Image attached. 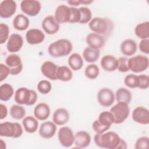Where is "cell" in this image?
Returning a JSON list of instances; mask_svg holds the SVG:
<instances>
[{
	"mask_svg": "<svg viewBox=\"0 0 149 149\" xmlns=\"http://www.w3.org/2000/svg\"><path fill=\"white\" fill-rule=\"evenodd\" d=\"M121 138L118 134L109 131L102 133H96L94 141L97 146L101 148L116 149Z\"/></svg>",
	"mask_w": 149,
	"mask_h": 149,
	"instance_id": "1",
	"label": "cell"
},
{
	"mask_svg": "<svg viewBox=\"0 0 149 149\" xmlns=\"http://www.w3.org/2000/svg\"><path fill=\"white\" fill-rule=\"evenodd\" d=\"M88 27L93 31L103 37L109 36L112 33L113 23L108 18L95 17L88 23Z\"/></svg>",
	"mask_w": 149,
	"mask_h": 149,
	"instance_id": "2",
	"label": "cell"
},
{
	"mask_svg": "<svg viewBox=\"0 0 149 149\" xmlns=\"http://www.w3.org/2000/svg\"><path fill=\"white\" fill-rule=\"evenodd\" d=\"M73 49L71 41L68 39H59L49 44L48 52L53 58H61L68 56Z\"/></svg>",
	"mask_w": 149,
	"mask_h": 149,
	"instance_id": "3",
	"label": "cell"
},
{
	"mask_svg": "<svg viewBox=\"0 0 149 149\" xmlns=\"http://www.w3.org/2000/svg\"><path fill=\"white\" fill-rule=\"evenodd\" d=\"M37 98L38 95L36 91L24 87L17 88L14 94L15 102L22 105H33L36 102Z\"/></svg>",
	"mask_w": 149,
	"mask_h": 149,
	"instance_id": "4",
	"label": "cell"
},
{
	"mask_svg": "<svg viewBox=\"0 0 149 149\" xmlns=\"http://www.w3.org/2000/svg\"><path fill=\"white\" fill-rule=\"evenodd\" d=\"M23 128L17 122H5L0 124V136L1 137L17 139L23 134Z\"/></svg>",
	"mask_w": 149,
	"mask_h": 149,
	"instance_id": "5",
	"label": "cell"
},
{
	"mask_svg": "<svg viewBox=\"0 0 149 149\" xmlns=\"http://www.w3.org/2000/svg\"><path fill=\"white\" fill-rule=\"evenodd\" d=\"M127 65L129 70L138 73L146 70L149 66L148 58L144 55L132 56L127 60Z\"/></svg>",
	"mask_w": 149,
	"mask_h": 149,
	"instance_id": "6",
	"label": "cell"
},
{
	"mask_svg": "<svg viewBox=\"0 0 149 149\" xmlns=\"http://www.w3.org/2000/svg\"><path fill=\"white\" fill-rule=\"evenodd\" d=\"M114 118L115 124H120L125 122L130 114L129 104L124 102H118L113 105L109 111Z\"/></svg>",
	"mask_w": 149,
	"mask_h": 149,
	"instance_id": "7",
	"label": "cell"
},
{
	"mask_svg": "<svg viewBox=\"0 0 149 149\" xmlns=\"http://www.w3.org/2000/svg\"><path fill=\"white\" fill-rule=\"evenodd\" d=\"M58 138L60 144L63 147L68 148L74 144V135L72 129L69 127H61L58 132Z\"/></svg>",
	"mask_w": 149,
	"mask_h": 149,
	"instance_id": "8",
	"label": "cell"
},
{
	"mask_svg": "<svg viewBox=\"0 0 149 149\" xmlns=\"http://www.w3.org/2000/svg\"><path fill=\"white\" fill-rule=\"evenodd\" d=\"M5 65L10 69L11 75H17L20 73L23 69V63L20 56L16 54H11L5 59Z\"/></svg>",
	"mask_w": 149,
	"mask_h": 149,
	"instance_id": "9",
	"label": "cell"
},
{
	"mask_svg": "<svg viewBox=\"0 0 149 149\" xmlns=\"http://www.w3.org/2000/svg\"><path fill=\"white\" fill-rule=\"evenodd\" d=\"M21 10L29 16H36L41 9L40 1L36 0H23L20 2Z\"/></svg>",
	"mask_w": 149,
	"mask_h": 149,
	"instance_id": "10",
	"label": "cell"
},
{
	"mask_svg": "<svg viewBox=\"0 0 149 149\" xmlns=\"http://www.w3.org/2000/svg\"><path fill=\"white\" fill-rule=\"evenodd\" d=\"M97 101L100 105L104 107H109L115 100V95L113 91L107 87L101 88L97 93Z\"/></svg>",
	"mask_w": 149,
	"mask_h": 149,
	"instance_id": "11",
	"label": "cell"
},
{
	"mask_svg": "<svg viewBox=\"0 0 149 149\" xmlns=\"http://www.w3.org/2000/svg\"><path fill=\"white\" fill-rule=\"evenodd\" d=\"M132 118L134 122L147 125L149 123V111L144 107L138 106L133 110Z\"/></svg>",
	"mask_w": 149,
	"mask_h": 149,
	"instance_id": "12",
	"label": "cell"
},
{
	"mask_svg": "<svg viewBox=\"0 0 149 149\" xmlns=\"http://www.w3.org/2000/svg\"><path fill=\"white\" fill-rule=\"evenodd\" d=\"M23 45V39L21 35L17 33H13L10 35L7 42L6 49L8 52L15 54L19 52Z\"/></svg>",
	"mask_w": 149,
	"mask_h": 149,
	"instance_id": "13",
	"label": "cell"
},
{
	"mask_svg": "<svg viewBox=\"0 0 149 149\" xmlns=\"http://www.w3.org/2000/svg\"><path fill=\"white\" fill-rule=\"evenodd\" d=\"M16 2L13 0H4L0 3V17L3 19L11 17L16 12Z\"/></svg>",
	"mask_w": 149,
	"mask_h": 149,
	"instance_id": "14",
	"label": "cell"
},
{
	"mask_svg": "<svg viewBox=\"0 0 149 149\" xmlns=\"http://www.w3.org/2000/svg\"><path fill=\"white\" fill-rule=\"evenodd\" d=\"M43 30L49 35L56 34L59 30V23L56 20L54 16L45 17L41 23Z\"/></svg>",
	"mask_w": 149,
	"mask_h": 149,
	"instance_id": "15",
	"label": "cell"
},
{
	"mask_svg": "<svg viewBox=\"0 0 149 149\" xmlns=\"http://www.w3.org/2000/svg\"><path fill=\"white\" fill-rule=\"evenodd\" d=\"M71 16L70 7L66 5H59L55 11V19L59 23H69Z\"/></svg>",
	"mask_w": 149,
	"mask_h": 149,
	"instance_id": "16",
	"label": "cell"
},
{
	"mask_svg": "<svg viewBox=\"0 0 149 149\" xmlns=\"http://www.w3.org/2000/svg\"><path fill=\"white\" fill-rule=\"evenodd\" d=\"M58 66L52 61H46L41 66V72L44 76L51 80H56Z\"/></svg>",
	"mask_w": 149,
	"mask_h": 149,
	"instance_id": "17",
	"label": "cell"
},
{
	"mask_svg": "<svg viewBox=\"0 0 149 149\" xmlns=\"http://www.w3.org/2000/svg\"><path fill=\"white\" fill-rule=\"evenodd\" d=\"M45 39V34L40 29H30L26 33V40L30 45L41 44Z\"/></svg>",
	"mask_w": 149,
	"mask_h": 149,
	"instance_id": "18",
	"label": "cell"
},
{
	"mask_svg": "<svg viewBox=\"0 0 149 149\" xmlns=\"http://www.w3.org/2000/svg\"><path fill=\"white\" fill-rule=\"evenodd\" d=\"M56 129V125L53 122L45 121L40 125L38 133L42 138L49 139L54 136Z\"/></svg>",
	"mask_w": 149,
	"mask_h": 149,
	"instance_id": "19",
	"label": "cell"
},
{
	"mask_svg": "<svg viewBox=\"0 0 149 149\" xmlns=\"http://www.w3.org/2000/svg\"><path fill=\"white\" fill-rule=\"evenodd\" d=\"M86 41L89 47L100 49L102 48L105 43V37L95 33H91L87 35Z\"/></svg>",
	"mask_w": 149,
	"mask_h": 149,
	"instance_id": "20",
	"label": "cell"
},
{
	"mask_svg": "<svg viewBox=\"0 0 149 149\" xmlns=\"http://www.w3.org/2000/svg\"><path fill=\"white\" fill-rule=\"evenodd\" d=\"M100 65L104 70L108 72H114L118 68V59L112 55H105L101 59Z\"/></svg>",
	"mask_w": 149,
	"mask_h": 149,
	"instance_id": "21",
	"label": "cell"
},
{
	"mask_svg": "<svg viewBox=\"0 0 149 149\" xmlns=\"http://www.w3.org/2000/svg\"><path fill=\"white\" fill-rule=\"evenodd\" d=\"M91 141L90 134L84 130H80L74 134V143L78 148H84L89 146Z\"/></svg>",
	"mask_w": 149,
	"mask_h": 149,
	"instance_id": "22",
	"label": "cell"
},
{
	"mask_svg": "<svg viewBox=\"0 0 149 149\" xmlns=\"http://www.w3.org/2000/svg\"><path fill=\"white\" fill-rule=\"evenodd\" d=\"M69 120V113L64 108L56 109L52 115V121L58 126L65 125Z\"/></svg>",
	"mask_w": 149,
	"mask_h": 149,
	"instance_id": "23",
	"label": "cell"
},
{
	"mask_svg": "<svg viewBox=\"0 0 149 149\" xmlns=\"http://www.w3.org/2000/svg\"><path fill=\"white\" fill-rule=\"evenodd\" d=\"M50 112L51 110L49 105L45 102L38 104L33 111L34 117L38 120L41 121L47 120L49 116Z\"/></svg>",
	"mask_w": 149,
	"mask_h": 149,
	"instance_id": "24",
	"label": "cell"
},
{
	"mask_svg": "<svg viewBox=\"0 0 149 149\" xmlns=\"http://www.w3.org/2000/svg\"><path fill=\"white\" fill-rule=\"evenodd\" d=\"M120 49L125 56H133L137 51V44L133 39H126L122 42Z\"/></svg>",
	"mask_w": 149,
	"mask_h": 149,
	"instance_id": "25",
	"label": "cell"
},
{
	"mask_svg": "<svg viewBox=\"0 0 149 149\" xmlns=\"http://www.w3.org/2000/svg\"><path fill=\"white\" fill-rule=\"evenodd\" d=\"M29 19L23 14L17 15L13 19L12 25L15 29L18 31L26 30L29 26Z\"/></svg>",
	"mask_w": 149,
	"mask_h": 149,
	"instance_id": "26",
	"label": "cell"
},
{
	"mask_svg": "<svg viewBox=\"0 0 149 149\" xmlns=\"http://www.w3.org/2000/svg\"><path fill=\"white\" fill-rule=\"evenodd\" d=\"M24 130L28 133H35L38 127V119L32 116H26L22 120Z\"/></svg>",
	"mask_w": 149,
	"mask_h": 149,
	"instance_id": "27",
	"label": "cell"
},
{
	"mask_svg": "<svg viewBox=\"0 0 149 149\" xmlns=\"http://www.w3.org/2000/svg\"><path fill=\"white\" fill-rule=\"evenodd\" d=\"M82 55L83 58L86 62L93 63L94 62H95L100 58V49H94L87 47L83 50Z\"/></svg>",
	"mask_w": 149,
	"mask_h": 149,
	"instance_id": "28",
	"label": "cell"
},
{
	"mask_svg": "<svg viewBox=\"0 0 149 149\" xmlns=\"http://www.w3.org/2000/svg\"><path fill=\"white\" fill-rule=\"evenodd\" d=\"M68 63L72 70L77 71L81 69L83 67V57L78 53H73L68 57Z\"/></svg>",
	"mask_w": 149,
	"mask_h": 149,
	"instance_id": "29",
	"label": "cell"
},
{
	"mask_svg": "<svg viewBox=\"0 0 149 149\" xmlns=\"http://www.w3.org/2000/svg\"><path fill=\"white\" fill-rule=\"evenodd\" d=\"M73 72L68 66L63 65L58 66L56 72L57 80L63 82H67L72 80Z\"/></svg>",
	"mask_w": 149,
	"mask_h": 149,
	"instance_id": "30",
	"label": "cell"
},
{
	"mask_svg": "<svg viewBox=\"0 0 149 149\" xmlns=\"http://www.w3.org/2000/svg\"><path fill=\"white\" fill-rule=\"evenodd\" d=\"M115 99L117 102H124L129 104L132 99V94L129 90L125 87L119 88L115 94Z\"/></svg>",
	"mask_w": 149,
	"mask_h": 149,
	"instance_id": "31",
	"label": "cell"
},
{
	"mask_svg": "<svg viewBox=\"0 0 149 149\" xmlns=\"http://www.w3.org/2000/svg\"><path fill=\"white\" fill-rule=\"evenodd\" d=\"M136 36L141 40L149 38V22L146 21L136 25L134 29Z\"/></svg>",
	"mask_w": 149,
	"mask_h": 149,
	"instance_id": "32",
	"label": "cell"
},
{
	"mask_svg": "<svg viewBox=\"0 0 149 149\" xmlns=\"http://www.w3.org/2000/svg\"><path fill=\"white\" fill-rule=\"evenodd\" d=\"M14 94L13 87L9 83H4L0 86V100L2 101H9Z\"/></svg>",
	"mask_w": 149,
	"mask_h": 149,
	"instance_id": "33",
	"label": "cell"
},
{
	"mask_svg": "<svg viewBox=\"0 0 149 149\" xmlns=\"http://www.w3.org/2000/svg\"><path fill=\"white\" fill-rule=\"evenodd\" d=\"M10 116L15 120H20L24 118L26 109L22 105L15 104L11 106L9 111Z\"/></svg>",
	"mask_w": 149,
	"mask_h": 149,
	"instance_id": "34",
	"label": "cell"
},
{
	"mask_svg": "<svg viewBox=\"0 0 149 149\" xmlns=\"http://www.w3.org/2000/svg\"><path fill=\"white\" fill-rule=\"evenodd\" d=\"M100 74L99 67L94 63L87 65L84 69L85 76L90 80H94L98 77Z\"/></svg>",
	"mask_w": 149,
	"mask_h": 149,
	"instance_id": "35",
	"label": "cell"
},
{
	"mask_svg": "<svg viewBox=\"0 0 149 149\" xmlns=\"http://www.w3.org/2000/svg\"><path fill=\"white\" fill-rule=\"evenodd\" d=\"M98 120L102 125L111 127L114 123V118L110 111H105L101 112L98 116Z\"/></svg>",
	"mask_w": 149,
	"mask_h": 149,
	"instance_id": "36",
	"label": "cell"
},
{
	"mask_svg": "<svg viewBox=\"0 0 149 149\" xmlns=\"http://www.w3.org/2000/svg\"><path fill=\"white\" fill-rule=\"evenodd\" d=\"M139 82V76L134 74H129L124 79L125 85L129 88H138Z\"/></svg>",
	"mask_w": 149,
	"mask_h": 149,
	"instance_id": "37",
	"label": "cell"
},
{
	"mask_svg": "<svg viewBox=\"0 0 149 149\" xmlns=\"http://www.w3.org/2000/svg\"><path fill=\"white\" fill-rule=\"evenodd\" d=\"M80 11V20L79 23L86 24L89 23L92 19V12L91 10L86 6H81L79 8Z\"/></svg>",
	"mask_w": 149,
	"mask_h": 149,
	"instance_id": "38",
	"label": "cell"
},
{
	"mask_svg": "<svg viewBox=\"0 0 149 149\" xmlns=\"http://www.w3.org/2000/svg\"><path fill=\"white\" fill-rule=\"evenodd\" d=\"M37 88L38 92L41 94H47L51 91L52 84L47 80H41L38 83Z\"/></svg>",
	"mask_w": 149,
	"mask_h": 149,
	"instance_id": "39",
	"label": "cell"
},
{
	"mask_svg": "<svg viewBox=\"0 0 149 149\" xmlns=\"http://www.w3.org/2000/svg\"><path fill=\"white\" fill-rule=\"evenodd\" d=\"M10 29L9 26L5 24L1 23L0 24V44H3L6 42L9 37Z\"/></svg>",
	"mask_w": 149,
	"mask_h": 149,
	"instance_id": "40",
	"label": "cell"
},
{
	"mask_svg": "<svg viewBox=\"0 0 149 149\" xmlns=\"http://www.w3.org/2000/svg\"><path fill=\"white\" fill-rule=\"evenodd\" d=\"M149 138L147 136H141L138 138L135 143L136 149H148L149 148Z\"/></svg>",
	"mask_w": 149,
	"mask_h": 149,
	"instance_id": "41",
	"label": "cell"
},
{
	"mask_svg": "<svg viewBox=\"0 0 149 149\" xmlns=\"http://www.w3.org/2000/svg\"><path fill=\"white\" fill-rule=\"evenodd\" d=\"M128 58L126 56H121L118 59V65L117 69L121 73L127 72L129 69L127 65Z\"/></svg>",
	"mask_w": 149,
	"mask_h": 149,
	"instance_id": "42",
	"label": "cell"
},
{
	"mask_svg": "<svg viewBox=\"0 0 149 149\" xmlns=\"http://www.w3.org/2000/svg\"><path fill=\"white\" fill-rule=\"evenodd\" d=\"M111 127L105 126L101 123L98 119L95 120L92 124V129L96 133H102L107 132Z\"/></svg>",
	"mask_w": 149,
	"mask_h": 149,
	"instance_id": "43",
	"label": "cell"
},
{
	"mask_svg": "<svg viewBox=\"0 0 149 149\" xmlns=\"http://www.w3.org/2000/svg\"><path fill=\"white\" fill-rule=\"evenodd\" d=\"M71 10V16L69 23H79L80 20L81 15L79 8L76 7H70Z\"/></svg>",
	"mask_w": 149,
	"mask_h": 149,
	"instance_id": "44",
	"label": "cell"
},
{
	"mask_svg": "<svg viewBox=\"0 0 149 149\" xmlns=\"http://www.w3.org/2000/svg\"><path fill=\"white\" fill-rule=\"evenodd\" d=\"M139 76L138 88L141 90L147 89L149 87V77L146 74H140Z\"/></svg>",
	"mask_w": 149,
	"mask_h": 149,
	"instance_id": "45",
	"label": "cell"
},
{
	"mask_svg": "<svg viewBox=\"0 0 149 149\" xmlns=\"http://www.w3.org/2000/svg\"><path fill=\"white\" fill-rule=\"evenodd\" d=\"M10 74V69L2 63H0V81L2 82L5 80L9 74Z\"/></svg>",
	"mask_w": 149,
	"mask_h": 149,
	"instance_id": "46",
	"label": "cell"
},
{
	"mask_svg": "<svg viewBox=\"0 0 149 149\" xmlns=\"http://www.w3.org/2000/svg\"><path fill=\"white\" fill-rule=\"evenodd\" d=\"M139 50L144 54H149V39L141 40L139 44Z\"/></svg>",
	"mask_w": 149,
	"mask_h": 149,
	"instance_id": "47",
	"label": "cell"
},
{
	"mask_svg": "<svg viewBox=\"0 0 149 149\" xmlns=\"http://www.w3.org/2000/svg\"><path fill=\"white\" fill-rule=\"evenodd\" d=\"M8 115V108L7 107L3 104H0V119L2 120L5 119Z\"/></svg>",
	"mask_w": 149,
	"mask_h": 149,
	"instance_id": "48",
	"label": "cell"
},
{
	"mask_svg": "<svg viewBox=\"0 0 149 149\" xmlns=\"http://www.w3.org/2000/svg\"><path fill=\"white\" fill-rule=\"evenodd\" d=\"M127 148V143L123 139H121L116 149H126Z\"/></svg>",
	"mask_w": 149,
	"mask_h": 149,
	"instance_id": "49",
	"label": "cell"
},
{
	"mask_svg": "<svg viewBox=\"0 0 149 149\" xmlns=\"http://www.w3.org/2000/svg\"><path fill=\"white\" fill-rule=\"evenodd\" d=\"M68 3L72 7H76L79 6L80 3V0H72V1H67Z\"/></svg>",
	"mask_w": 149,
	"mask_h": 149,
	"instance_id": "50",
	"label": "cell"
},
{
	"mask_svg": "<svg viewBox=\"0 0 149 149\" xmlns=\"http://www.w3.org/2000/svg\"><path fill=\"white\" fill-rule=\"evenodd\" d=\"M94 1H91V0H80V3L81 5H90L91 3H93Z\"/></svg>",
	"mask_w": 149,
	"mask_h": 149,
	"instance_id": "51",
	"label": "cell"
},
{
	"mask_svg": "<svg viewBox=\"0 0 149 149\" xmlns=\"http://www.w3.org/2000/svg\"><path fill=\"white\" fill-rule=\"evenodd\" d=\"M0 148L1 149H5L6 148V143L2 139H0Z\"/></svg>",
	"mask_w": 149,
	"mask_h": 149,
	"instance_id": "52",
	"label": "cell"
}]
</instances>
